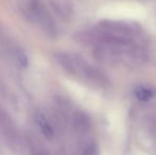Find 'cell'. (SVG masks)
Instances as JSON below:
<instances>
[{
	"mask_svg": "<svg viewBox=\"0 0 156 155\" xmlns=\"http://www.w3.org/2000/svg\"><path fill=\"white\" fill-rule=\"evenodd\" d=\"M54 58L58 64L72 77L79 78L88 84L98 87H104L108 83L107 77L102 71L87 63L78 54L58 52L54 55Z\"/></svg>",
	"mask_w": 156,
	"mask_h": 155,
	"instance_id": "6da1fadb",
	"label": "cell"
},
{
	"mask_svg": "<svg viewBox=\"0 0 156 155\" xmlns=\"http://www.w3.org/2000/svg\"><path fill=\"white\" fill-rule=\"evenodd\" d=\"M94 56L101 63L108 65L139 64L144 53L136 44L129 46H97Z\"/></svg>",
	"mask_w": 156,
	"mask_h": 155,
	"instance_id": "7a4b0ae2",
	"label": "cell"
},
{
	"mask_svg": "<svg viewBox=\"0 0 156 155\" xmlns=\"http://www.w3.org/2000/svg\"><path fill=\"white\" fill-rule=\"evenodd\" d=\"M96 30L115 37L129 39V41H134L139 33L137 27L122 21H102L97 26Z\"/></svg>",
	"mask_w": 156,
	"mask_h": 155,
	"instance_id": "3957f363",
	"label": "cell"
},
{
	"mask_svg": "<svg viewBox=\"0 0 156 155\" xmlns=\"http://www.w3.org/2000/svg\"><path fill=\"white\" fill-rule=\"evenodd\" d=\"M32 21L37 23V25L41 27V29L43 30L47 35L55 36L56 34H58L55 21H54L51 14L48 12V10L43 4H41V5L37 8V10L35 11L34 15H33Z\"/></svg>",
	"mask_w": 156,
	"mask_h": 155,
	"instance_id": "277c9868",
	"label": "cell"
},
{
	"mask_svg": "<svg viewBox=\"0 0 156 155\" xmlns=\"http://www.w3.org/2000/svg\"><path fill=\"white\" fill-rule=\"evenodd\" d=\"M54 12L62 17V19H69L72 15V5L69 0H50Z\"/></svg>",
	"mask_w": 156,
	"mask_h": 155,
	"instance_id": "5b68a950",
	"label": "cell"
},
{
	"mask_svg": "<svg viewBox=\"0 0 156 155\" xmlns=\"http://www.w3.org/2000/svg\"><path fill=\"white\" fill-rule=\"evenodd\" d=\"M35 121H36L38 128L41 129L43 135L47 139H52L54 137V131L52 125L49 123V121L47 120V118L45 117V115L41 112H37L35 115Z\"/></svg>",
	"mask_w": 156,
	"mask_h": 155,
	"instance_id": "8992f818",
	"label": "cell"
},
{
	"mask_svg": "<svg viewBox=\"0 0 156 155\" xmlns=\"http://www.w3.org/2000/svg\"><path fill=\"white\" fill-rule=\"evenodd\" d=\"M135 96L138 100L140 101H149L150 99H152L154 96V91L151 87L144 86V85H140V86L135 88Z\"/></svg>",
	"mask_w": 156,
	"mask_h": 155,
	"instance_id": "52a82bcc",
	"label": "cell"
},
{
	"mask_svg": "<svg viewBox=\"0 0 156 155\" xmlns=\"http://www.w3.org/2000/svg\"><path fill=\"white\" fill-rule=\"evenodd\" d=\"M16 60L19 63L23 68H27L29 66V60H28V56L26 55V53L21 50H17L16 51Z\"/></svg>",
	"mask_w": 156,
	"mask_h": 155,
	"instance_id": "ba28073f",
	"label": "cell"
},
{
	"mask_svg": "<svg viewBox=\"0 0 156 155\" xmlns=\"http://www.w3.org/2000/svg\"><path fill=\"white\" fill-rule=\"evenodd\" d=\"M81 155H99V151L97 146L94 143H89L83 148V151Z\"/></svg>",
	"mask_w": 156,
	"mask_h": 155,
	"instance_id": "9c48e42d",
	"label": "cell"
}]
</instances>
